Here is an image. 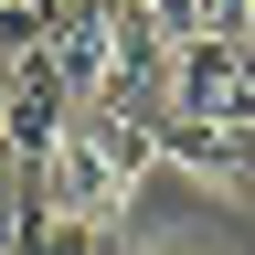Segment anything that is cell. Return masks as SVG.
I'll list each match as a JSON object with an SVG mask.
<instances>
[{
	"mask_svg": "<svg viewBox=\"0 0 255 255\" xmlns=\"http://www.w3.org/2000/svg\"><path fill=\"white\" fill-rule=\"evenodd\" d=\"M75 128V85L53 75L43 53H11V75H0V138H11V159H21V181L43 170V149Z\"/></svg>",
	"mask_w": 255,
	"mask_h": 255,
	"instance_id": "cell-2",
	"label": "cell"
},
{
	"mask_svg": "<svg viewBox=\"0 0 255 255\" xmlns=\"http://www.w3.org/2000/svg\"><path fill=\"white\" fill-rule=\"evenodd\" d=\"M0 75H11V53H0ZM21 223V159H11V138H0V234Z\"/></svg>",
	"mask_w": 255,
	"mask_h": 255,
	"instance_id": "cell-5",
	"label": "cell"
},
{
	"mask_svg": "<svg viewBox=\"0 0 255 255\" xmlns=\"http://www.w3.org/2000/svg\"><path fill=\"white\" fill-rule=\"evenodd\" d=\"M128 255H159V245H128Z\"/></svg>",
	"mask_w": 255,
	"mask_h": 255,
	"instance_id": "cell-7",
	"label": "cell"
},
{
	"mask_svg": "<svg viewBox=\"0 0 255 255\" xmlns=\"http://www.w3.org/2000/svg\"><path fill=\"white\" fill-rule=\"evenodd\" d=\"M0 255H11V234H0Z\"/></svg>",
	"mask_w": 255,
	"mask_h": 255,
	"instance_id": "cell-8",
	"label": "cell"
},
{
	"mask_svg": "<svg viewBox=\"0 0 255 255\" xmlns=\"http://www.w3.org/2000/svg\"><path fill=\"white\" fill-rule=\"evenodd\" d=\"M11 255H128L117 223H64V213H21L11 223Z\"/></svg>",
	"mask_w": 255,
	"mask_h": 255,
	"instance_id": "cell-3",
	"label": "cell"
},
{
	"mask_svg": "<svg viewBox=\"0 0 255 255\" xmlns=\"http://www.w3.org/2000/svg\"><path fill=\"white\" fill-rule=\"evenodd\" d=\"M245 43H255V0H245Z\"/></svg>",
	"mask_w": 255,
	"mask_h": 255,
	"instance_id": "cell-6",
	"label": "cell"
},
{
	"mask_svg": "<svg viewBox=\"0 0 255 255\" xmlns=\"http://www.w3.org/2000/svg\"><path fill=\"white\" fill-rule=\"evenodd\" d=\"M53 11H64V0H0V53H32Z\"/></svg>",
	"mask_w": 255,
	"mask_h": 255,
	"instance_id": "cell-4",
	"label": "cell"
},
{
	"mask_svg": "<svg viewBox=\"0 0 255 255\" xmlns=\"http://www.w3.org/2000/svg\"><path fill=\"white\" fill-rule=\"evenodd\" d=\"M159 159V138L117 107H75V128L43 149V170L21 181V213H64V223H117L138 170Z\"/></svg>",
	"mask_w": 255,
	"mask_h": 255,
	"instance_id": "cell-1",
	"label": "cell"
}]
</instances>
